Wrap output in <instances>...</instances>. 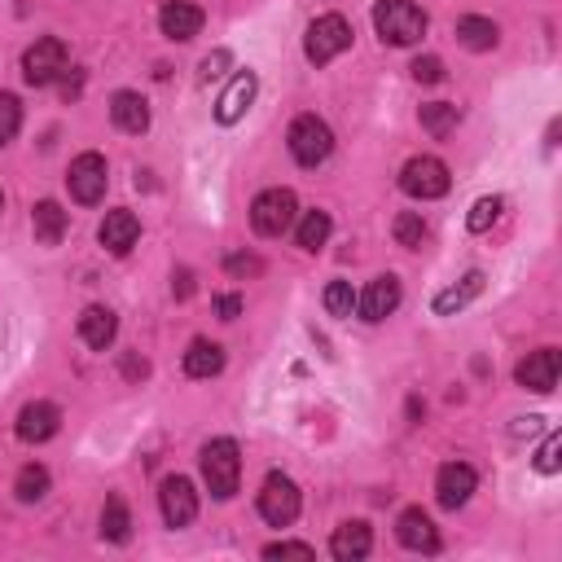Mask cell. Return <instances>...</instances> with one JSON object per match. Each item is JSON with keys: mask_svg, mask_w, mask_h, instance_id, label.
I'll use <instances>...</instances> for the list:
<instances>
[{"mask_svg": "<svg viewBox=\"0 0 562 562\" xmlns=\"http://www.w3.org/2000/svg\"><path fill=\"white\" fill-rule=\"evenodd\" d=\"M61 70H66V44H61L57 35H44V40H35V44L22 53V79H26L31 88H48Z\"/></svg>", "mask_w": 562, "mask_h": 562, "instance_id": "cell-8", "label": "cell"}, {"mask_svg": "<svg viewBox=\"0 0 562 562\" xmlns=\"http://www.w3.org/2000/svg\"><path fill=\"white\" fill-rule=\"evenodd\" d=\"M391 233H395V241H400V246H408V250H417V246L426 241V224H422V215H417V211H400V215H395V224H391Z\"/></svg>", "mask_w": 562, "mask_h": 562, "instance_id": "cell-30", "label": "cell"}, {"mask_svg": "<svg viewBox=\"0 0 562 562\" xmlns=\"http://www.w3.org/2000/svg\"><path fill=\"white\" fill-rule=\"evenodd\" d=\"M0 211H4V193H0Z\"/></svg>", "mask_w": 562, "mask_h": 562, "instance_id": "cell-42", "label": "cell"}, {"mask_svg": "<svg viewBox=\"0 0 562 562\" xmlns=\"http://www.w3.org/2000/svg\"><path fill=\"white\" fill-rule=\"evenodd\" d=\"M158 509H162V522L167 527H189L193 518H198V492H193V483L184 479V474H171V479H162V487H158Z\"/></svg>", "mask_w": 562, "mask_h": 562, "instance_id": "cell-10", "label": "cell"}, {"mask_svg": "<svg viewBox=\"0 0 562 562\" xmlns=\"http://www.w3.org/2000/svg\"><path fill=\"white\" fill-rule=\"evenodd\" d=\"M395 536H400V544L413 549V553H439V531H435L430 514L417 509V505L395 518Z\"/></svg>", "mask_w": 562, "mask_h": 562, "instance_id": "cell-14", "label": "cell"}, {"mask_svg": "<svg viewBox=\"0 0 562 562\" xmlns=\"http://www.w3.org/2000/svg\"><path fill=\"white\" fill-rule=\"evenodd\" d=\"M342 48H351V26H347L342 13H325V18H316V22L307 26V35H303V53H307L312 66L334 61Z\"/></svg>", "mask_w": 562, "mask_h": 562, "instance_id": "cell-4", "label": "cell"}, {"mask_svg": "<svg viewBox=\"0 0 562 562\" xmlns=\"http://www.w3.org/2000/svg\"><path fill=\"white\" fill-rule=\"evenodd\" d=\"M285 140H290V154H294L299 167H321V162L329 158V149H334V132H329V123L316 119V114H299V119L290 123Z\"/></svg>", "mask_w": 562, "mask_h": 562, "instance_id": "cell-3", "label": "cell"}, {"mask_svg": "<svg viewBox=\"0 0 562 562\" xmlns=\"http://www.w3.org/2000/svg\"><path fill=\"white\" fill-rule=\"evenodd\" d=\"M329 228H334V220H329L325 211H307V215L299 220V246H303V250H321V246L329 241Z\"/></svg>", "mask_w": 562, "mask_h": 562, "instance_id": "cell-28", "label": "cell"}, {"mask_svg": "<svg viewBox=\"0 0 562 562\" xmlns=\"http://www.w3.org/2000/svg\"><path fill=\"white\" fill-rule=\"evenodd\" d=\"M171 290H176V299H189V294H193V277L180 268V272L171 277Z\"/></svg>", "mask_w": 562, "mask_h": 562, "instance_id": "cell-40", "label": "cell"}, {"mask_svg": "<svg viewBox=\"0 0 562 562\" xmlns=\"http://www.w3.org/2000/svg\"><path fill=\"white\" fill-rule=\"evenodd\" d=\"M57 426H61V413H57V404H48V400H35V404H26V408L18 413V439H22V443H44V439L57 435Z\"/></svg>", "mask_w": 562, "mask_h": 562, "instance_id": "cell-15", "label": "cell"}, {"mask_svg": "<svg viewBox=\"0 0 562 562\" xmlns=\"http://www.w3.org/2000/svg\"><path fill=\"white\" fill-rule=\"evenodd\" d=\"M417 119H422V127H426L430 136H448L461 114H457V105H448V101H430V105L417 110Z\"/></svg>", "mask_w": 562, "mask_h": 562, "instance_id": "cell-27", "label": "cell"}, {"mask_svg": "<svg viewBox=\"0 0 562 562\" xmlns=\"http://www.w3.org/2000/svg\"><path fill=\"white\" fill-rule=\"evenodd\" d=\"M101 536L110 544H127L132 540V514H127L123 496H110L105 501V509H101Z\"/></svg>", "mask_w": 562, "mask_h": 562, "instance_id": "cell-26", "label": "cell"}, {"mask_svg": "<svg viewBox=\"0 0 562 562\" xmlns=\"http://www.w3.org/2000/svg\"><path fill=\"white\" fill-rule=\"evenodd\" d=\"M228 61H233V57H228V48H215L211 57H202V66H198V79H202V83H211V79H220Z\"/></svg>", "mask_w": 562, "mask_h": 562, "instance_id": "cell-34", "label": "cell"}, {"mask_svg": "<svg viewBox=\"0 0 562 562\" xmlns=\"http://www.w3.org/2000/svg\"><path fill=\"white\" fill-rule=\"evenodd\" d=\"M294 211H299V202H294L290 189H263L250 202V224H255L259 237H281L294 224Z\"/></svg>", "mask_w": 562, "mask_h": 562, "instance_id": "cell-5", "label": "cell"}, {"mask_svg": "<svg viewBox=\"0 0 562 562\" xmlns=\"http://www.w3.org/2000/svg\"><path fill=\"white\" fill-rule=\"evenodd\" d=\"M110 119H114V127L119 132H132V136H140L145 127H149V105H145V97L140 92H114L110 97Z\"/></svg>", "mask_w": 562, "mask_h": 562, "instance_id": "cell-19", "label": "cell"}, {"mask_svg": "<svg viewBox=\"0 0 562 562\" xmlns=\"http://www.w3.org/2000/svg\"><path fill=\"white\" fill-rule=\"evenodd\" d=\"M325 312H329V316H351V312H356V290H351V281H329V285H325Z\"/></svg>", "mask_w": 562, "mask_h": 562, "instance_id": "cell-32", "label": "cell"}, {"mask_svg": "<svg viewBox=\"0 0 562 562\" xmlns=\"http://www.w3.org/2000/svg\"><path fill=\"white\" fill-rule=\"evenodd\" d=\"M215 312H220V321H237L241 316V294H220Z\"/></svg>", "mask_w": 562, "mask_h": 562, "instance_id": "cell-39", "label": "cell"}, {"mask_svg": "<svg viewBox=\"0 0 562 562\" xmlns=\"http://www.w3.org/2000/svg\"><path fill=\"white\" fill-rule=\"evenodd\" d=\"M457 40H461L465 48H474V53H487V48H496V40H501V31H496V22H492V18H479V13H465V18L457 22Z\"/></svg>", "mask_w": 562, "mask_h": 562, "instance_id": "cell-24", "label": "cell"}, {"mask_svg": "<svg viewBox=\"0 0 562 562\" xmlns=\"http://www.w3.org/2000/svg\"><path fill=\"white\" fill-rule=\"evenodd\" d=\"M356 307H360V316H364L369 325L386 321V316H391V312L400 307V281H395L391 272L373 277V281L364 285V294H356Z\"/></svg>", "mask_w": 562, "mask_h": 562, "instance_id": "cell-12", "label": "cell"}, {"mask_svg": "<svg viewBox=\"0 0 562 562\" xmlns=\"http://www.w3.org/2000/svg\"><path fill=\"white\" fill-rule=\"evenodd\" d=\"M114 334H119V321H114L110 307H101V303L83 307V316H79V338H83L92 351H105V347L114 342Z\"/></svg>", "mask_w": 562, "mask_h": 562, "instance_id": "cell-21", "label": "cell"}, {"mask_svg": "<svg viewBox=\"0 0 562 562\" xmlns=\"http://www.w3.org/2000/svg\"><path fill=\"white\" fill-rule=\"evenodd\" d=\"M448 184H452L448 167H443L439 158H430V154L408 158V162H404V171H400V189H404L408 198H422V202L443 198V193H448Z\"/></svg>", "mask_w": 562, "mask_h": 562, "instance_id": "cell-7", "label": "cell"}, {"mask_svg": "<svg viewBox=\"0 0 562 562\" xmlns=\"http://www.w3.org/2000/svg\"><path fill=\"white\" fill-rule=\"evenodd\" d=\"M13 492H18V501H26V505H31V501H40V496L48 492V470H44V465H35V461H31V465H22V470H18V483H13Z\"/></svg>", "mask_w": 562, "mask_h": 562, "instance_id": "cell-29", "label": "cell"}, {"mask_svg": "<svg viewBox=\"0 0 562 562\" xmlns=\"http://www.w3.org/2000/svg\"><path fill=\"white\" fill-rule=\"evenodd\" d=\"M158 26H162L167 40L184 44V40H193V35L202 31V9L189 4V0H167L162 13H158Z\"/></svg>", "mask_w": 562, "mask_h": 562, "instance_id": "cell-17", "label": "cell"}, {"mask_svg": "<svg viewBox=\"0 0 562 562\" xmlns=\"http://www.w3.org/2000/svg\"><path fill=\"white\" fill-rule=\"evenodd\" d=\"M558 448H562L558 435H549V439L540 443V452H536V470H540V474H558Z\"/></svg>", "mask_w": 562, "mask_h": 562, "instance_id": "cell-36", "label": "cell"}, {"mask_svg": "<svg viewBox=\"0 0 562 562\" xmlns=\"http://www.w3.org/2000/svg\"><path fill=\"white\" fill-rule=\"evenodd\" d=\"M474 487H479V474H474V465H465V461H448V465H439V474H435V496H439L443 509H461V505L474 496Z\"/></svg>", "mask_w": 562, "mask_h": 562, "instance_id": "cell-11", "label": "cell"}, {"mask_svg": "<svg viewBox=\"0 0 562 562\" xmlns=\"http://www.w3.org/2000/svg\"><path fill=\"white\" fill-rule=\"evenodd\" d=\"M501 206H505V202H501L496 193H487V198H479V202L470 206V215H465V228H470V233H487V228L496 224V215H501Z\"/></svg>", "mask_w": 562, "mask_h": 562, "instance_id": "cell-31", "label": "cell"}, {"mask_svg": "<svg viewBox=\"0 0 562 562\" xmlns=\"http://www.w3.org/2000/svg\"><path fill=\"white\" fill-rule=\"evenodd\" d=\"M514 378H518V386H527V391H536V395H549V391L558 386V351H553V347L531 351L527 360H518Z\"/></svg>", "mask_w": 562, "mask_h": 562, "instance_id": "cell-13", "label": "cell"}, {"mask_svg": "<svg viewBox=\"0 0 562 562\" xmlns=\"http://www.w3.org/2000/svg\"><path fill=\"white\" fill-rule=\"evenodd\" d=\"M31 228H35V241L40 246H57L66 237V211L53 198H44V202L31 206Z\"/></svg>", "mask_w": 562, "mask_h": 562, "instance_id": "cell-22", "label": "cell"}, {"mask_svg": "<svg viewBox=\"0 0 562 562\" xmlns=\"http://www.w3.org/2000/svg\"><path fill=\"white\" fill-rule=\"evenodd\" d=\"M408 70H413L417 83H439V79H443V61H439V57H417Z\"/></svg>", "mask_w": 562, "mask_h": 562, "instance_id": "cell-35", "label": "cell"}, {"mask_svg": "<svg viewBox=\"0 0 562 562\" xmlns=\"http://www.w3.org/2000/svg\"><path fill=\"white\" fill-rule=\"evenodd\" d=\"M198 461H202V479H206L211 496H215V501H228V496L237 492V479H241L237 443H233V439H211V443H202Z\"/></svg>", "mask_w": 562, "mask_h": 562, "instance_id": "cell-2", "label": "cell"}, {"mask_svg": "<svg viewBox=\"0 0 562 562\" xmlns=\"http://www.w3.org/2000/svg\"><path fill=\"white\" fill-rule=\"evenodd\" d=\"M105 180H110V171H105V158H101L97 149L79 154V158L70 162V176H66L70 198H75V202H83V206H92V202H101V198H105Z\"/></svg>", "mask_w": 562, "mask_h": 562, "instance_id": "cell-9", "label": "cell"}, {"mask_svg": "<svg viewBox=\"0 0 562 562\" xmlns=\"http://www.w3.org/2000/svg\"><path fill=\"white\" fill-rule=\"evenodd\" d=\"M224 369V347L211 338H193L184 351V373L189 378H215Z\"/></svg>", "mask_w": 562, "mask_h": 562, "instance_id": "cell-23", "label": "cell"}, {"mask_svg": "<svg viewBox=\"0 0 562 562\" xmlns=\"http://www.w3.org/2000/svg\"><path fill=\"white\" fill-rule=\"evenodd\" d=\"M479 290H483V272H465V277H461V285L439 290L430 307H435V316H452V312H461V307H465V303H470Z\"/></svg>", "mask_w": 562, "mask_h": 562, "instance_id": "cell-25", "label": "cell"}, {"mask_svg": "<svg viewBox=\"0 0 562 562\" xmlns=\"http://www.w3.org/2000/svg\"><path fill=\"white\" fill-rule=\"evenodd\" d=\"M97 237H101V246H105L110 255H127V250L136 246V237H140V220H136L132 211H105Z\"/></svg>", "mask_w": 562, "mask_h": 562, "instance_id": "cell-18", "label": "cell"}, {"mask_svg": "<svg viewBox=\"0 0 562 562\" xmlns=\"http://www.w3.org/2000/svg\"><path fill=\"white\" fill-rule=\"evenodd\" d=\"M18 127H22V105L13 92H0V145H9L18 136Z\"/></svg>", "mask_w": 562, "mask_h": 562, "instance_id": "cell-33", "label": "cell"}, {"mask_svg": "<svg viewBox=\"0 0 562 562\" xmlns=\"http://www.w3.org/2000/svg\"><path fill=\"white\" fill-rule=\"evenodd\" d=\"M373 31L382 35V44L408 48L426 35V13L413 0H378L373 4Z\"/></svg>", "mask_w": 562, "mask_h": 562, "instance_id": "cell-1", "label": "cell"}, {"mask_svg": "<svg viewBox=\"0 0 562 562\" xmlns=\"http://www.w3.org/2000/svg\"><path fill=\"white\" fill-rule=\"evenodd\" d=\"M369 549H373L369 522H342V527L329 536V553H334L338 562H360V558H369Z\"/></svg>", "mask_w": 562, "mask_h": 562, "instance_id": "cell-20", "label": "cell"}, {"mask_svg": "<svg viewBox=\"0 0 562 562\" xmlns=\"http://www.w3.org/2000/svg\"><path fill=\"white\" fill-rule=\"evenodd\" d=\"M299 487H294V479L290 474H281V470H272L268 479H263V487H259V514H263V522H272V527H290L294 518H299Z\"/></svg>", "mask_w": 562, "mask_h": 562, "instance_id": "cell-6", "label": "cell"}, {"mask_svg": "<svg viewBox=\"0 0 562 562\" xmlns=\"http://www.w3.org/2000/svg\"><path fill=\"white\" fill-rule=\"evenodd\" d=\"M123 373H127V378H145V373H149V364H145V360H136V356H127V360H123Z\"/></svg>", "mask_w": 562, "mask_h": 562, "instance_id": "cell-41", "label": "cell"}, {"mask_svg": "<svg viewBox=\"0 0 562 562\" xmlns=\"http://www.w3.org/2000/svg\"><path fill=\"white\" fill-rule=\"evenodd\" d=\"M255 88H259V79L250 75V70H237L233 75V83L220 92V101H215V119L228 127V123H237L246 110H250V101H255Z\"/></svg>", "mask_w": 562, "mask_h": 562, "instance_id": "cell-16", "label": "cell"}, {"mask_svg": "<svg viewBox=\"0 0 562 562\" xmlns=\"http://www.w3.org/2000/svg\"><path fill=\"white\" fill-rule=\"evenodd\" d=\"M263 558H312V544H299V540H277L263 549Z\"/></svg>", "mask_w": 562, "mask_h": 562, "instance_id": "cell-38", "label": "cell"}, {"mask_svg": "<svg viewBox=\"0 0 562 562\" xmlns=\"http://www.w3.org/2000/svg\"><path fill=\"white\" fill-rule=\"evenodd\" d=\"M224 268H228L233 277H259V272H263V259H255V255H228Z\"/></svg>", "mask_w": 562, "mask_h": 562, "instance_id": "cell-37", "label": "cell"}]
</instances>
